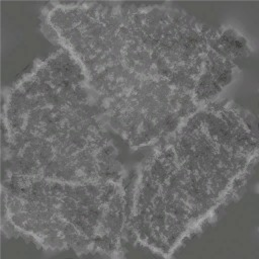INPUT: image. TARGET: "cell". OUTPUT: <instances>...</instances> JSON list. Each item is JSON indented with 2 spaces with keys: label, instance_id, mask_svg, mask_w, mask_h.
<instances>
[{
  "label": "cell",
  "instance_id": "4",
  "mask_svg": "<svg viewBox=\"0 0 259 259\" xmlns=\"http://www.w3.org/2000/svg\"><path fill=\"white\" fill-rule=\"evenodd\" d=\"M3 175L2 231L51 251L121 257L128 236L130 184Z\"/></svg>",
  "mask_w": 259,
  "mask_h": 259
},
{
  "label": "cell",
  "instance_id": "2",
  "mask_svg": "<svg viewBox=\"0 0 259 259\" xmlns=\"http://www.w3.org/2000/svg\"><path fill=\"white\" fill-rule=\"evenodd\" d=\"M150 147L130 185L128 235L169 257L241 194L257 165V119L217 97Z\"/></svg>",
  "mask_w": 259,
  "mask_h": 259
},
{
  "label": "cell",
  "instance_id": "3",
  "mask_svg": "<svg viewBox=\"0 0 259 259\" xmlns=\"http://www.w3.org/2000/svg\"><path fill=\"white\" fill-rule=\"evenodd\" d=\"M1 118L3 175L69 182L131 178L83 67L64 48L3 90Z\"/></svg>",
  "mask_w": 259,
  "mask_h": 259
},
{
  "label": "cell",
  "instance_id": "1",
  "mask_svg": "<svg viewBox=\"0 0 259 259\" xmlns=\"http://www.w3.org/2000/svg\"><path fill=\"white\" fill-rule=\"evenodd\" d=\"M41 30L79 61L108 125L131 150L152 146L200 105L171 57L166 4L53 2Z\"/></svg>",
  "mask_w": 259,
  "mask_h": 259
}]
</instances>
